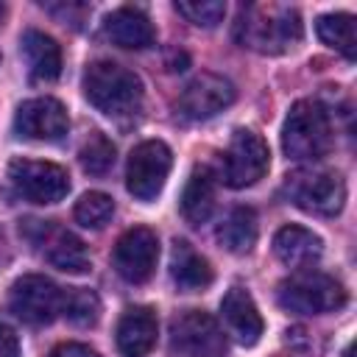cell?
<instances>
[{"label":"cell","mask_w":357,"mask_h":357,"mask_svg":"<svg viewBox=\"0 0 357 357\" xmlns=\"http://www.w3.org/2000/svg\"><path fill=\"white\" fill-rule=\"evenodd\" d=\"M304 36L301 17L284 3H251L243 6L234 22V39L262 56H279L293 50Z\"/></svg>","instance_id":"6da1fadb"},{"label":"cell","mask_w":357,"mask_h":357,"mask_svg":"<svg viewBox=\"0 0 357 357\" xmlns=\"http://www.w3.org/2000/svg\"><path fill=\"white\" fill-rule=\"evenodd\" d=\"M86 100L106 117H131L142 106V81L117 61H92L84 73Z\"/></svg>","instance_id":"7a4b0ae2"},{"label":"cell","mask_w":357,"mask_h":357,"mask_svg":"<svg viewBox=\"0 0 357 357\" xmlns=\"http://www.w3.org/2000/svg\"><path fill=\"white\" fill-rule=\"evenodd\" d=\"M282 148L287 159L315 162L332 148L329 114L318 100H296L282 128Z\"/></svg>","instance_id":"3957f363"},{"label":"cell","mask_w":357,"mask_h":357,"mask_svg":"<svg viewBox=\"0 0 357 357\" xmlns=\"http://www.w3.org/2000/svg\"><path fill=\"white\" fill-rule=\"evenodd\" d=\"M276 301L298 315H321V312H335L346 304V287L335 276L307 268L279 282Z\"/></svg>","instance_id":"277c9868"},{"label":"cell","mask_w":357,"mask_h":357,"mask_svg":"<svg viewBox=\"0 0 357 357\" xmlns=\"http://www.w3.org/2000/svg\"><path fill=\"white\" fill-rule=\"evenodd\" d=\"M290 201L312 215H337L346 201V184L337 173L310 167V170H296L287 176L284 184Z\"/></svg>","instance_id":"5b68a950"},{"label":"cell","mask_w":357,"mask_h":357,"mask_svg":"<svg viewBox=\"0 0 357 357\" xmlns=\"http://www.w3.org/2000/svg\"><path fill=\"white\" fill-rule=\"evenodd\" d=\"M61 301H64V287H59L56 282L39 273H28L17 279L8 293L11 312L31 326L53 324L61 315Z\"/></svg>","instance_id":"8992f818"},{"label":"cell","mask_w":357,"mask_h":357,"mask_svg":"<svg viewBox=\"0 0 357 357\" xmlns=\"http://www.w3.org/2000/svg\"><path fill=\"white\" fill-rule=\"evenodd\" d=\"M170 346L184 357H223L226 332L204 310H187L170 321Z\"/></svg>","instance_id":"52a82bcc"},{"label":"cell","mask_w":357,"mask_h":357,"mask_svg":"<svg viewBox=\"0 0 357 357\" xmlns=\"http://www.w3.org/2000/svg\"><path fill=\"white\" fill-rule=\"evenodd\" d=\"M268 165H271L268 142L248 128H237L223 153V181L234 190L251 187L268 173Z\"/></svg>","instance_id":"ba28073f"},{"label":"cell","mask_w":357,"mask_h":357,"mask_svg":"<svg viewBox=\"0 0 357 357\" xmlns=\"http://www.w3.org/2000/svg\"><path fill=\"white\" fill-rule=\"evenodd\" d=\"M173 153L162 139H145L139 142L126 165V187L139 201H153L170 173Z\"/></svg>","instance_id":"9c48e42d"},{"label":"cell","mask_w":357,"mask_h":357,"mask_svg":"<svg viewBox=\"0 0 357 357\" xmlns=\"http://www.w3.org/2000/svg\"><path fill=\"white\" fill-rule=\"evenodd\" d=\"M8 178H11V187L17 190V195H22L31 204H56L70 190L67 170L53 162L14 159L8 165Z\"/></svg>","instance_id":"30bf717a"},{"label":"cell","mask_w":357,"mask_h":357,"mask_svg":"<svg viewBox=\"0 0 357 357\" xmlns=\"http://www.w3.org/2000/svg\"><path fill=\"white\" fill-rule=\"evenodd\" d=\"M25 237L42 251V257L53 268H59L64 273H86L89 271V251L73 231L59 229L50 220H28Z\"/></svg>","instance_id":"8fae6325"},{"label":"cell","mask_w":357,"mask_h":357,"mask_svg":"<svg viewBox=\"0 0 357 357\" xmlns=\"http://www.w3.org/2000/svg\"><path fill=\"white\" fill-rule=\"evenodd\" d=\"M234 95L237 92L229 78L215 75V73H201L181 89V95L176 100V112L184 120L201 123V120H209V117L220 114L223 109H229L234 103Z\"/></svg>","instance_id":"7c38bea8"},{"label":"cell","mask_w":357,"mask_h":357,"mask_svg":"<svg viewBox=\"0 0 357 357\" xmlns=\"http://www.w3.org/2000/svg\"><path fill=\"white\" fill-rule=\"evenodd\" d=\"M156 259H159V237L145 226H134L126 234H120L112 254L114 271L120 273V279L131 284L148 282L156 271Z\"/></svg>","instance_id":"4fadbf2b"},{"label":"cell","mask_w":357,"mask_h":357,"mask_svg":"<svg viewBox=\"0 0 357 357\" xmlns=\"http://www.w3.org/2000/svg\"><path fill=\"white\" fill-rule=\"evenodd\" d=\"M67 128H70L67 109L56 98H31L20 103L14 114V131L25 139L56 142L67 134Z\"/></svg>","instance_id":"5bb4252c"},{"label":"cell","mask_w":357,"mask_h":357,"mask_svg":"<svg viewBox=\"0 0 357 357\" xmlns=\"http://www.w3.org/2000/svg\"><path fill=\"white\" fill-rule=\"evenodd\" d=\"M220 312H223V321H226V329L229 335L243 343V346H254L265 329L262 324V315L251 298V293L245 287H229V293L223 296L220 301Z\"/></svg>","instance_id":"9a60e30c"},{"label":"cell","mask_w":357,"mask_h":357,"mask_svg":"<svg viewBox=\"0 0 357 357\" xmlns=\"http://www.w3.org/2000/svg\"><path fill=\"white\" fill-rule=\"evenodd\" d=\"M273 254L279 257L282 265H287L293 271H307L321 259L324 243L315 231L290 223L273 234Z\"/></svg>","instance_id":"2e32d148"},{"label":"cell","mask_w":357,"mask_h":357,"mask_svg":"<svg viewBox=\"0 0 357 357\" xmlns=\"http://www.w3.org/2000/svg\"><path fill=\"white\" fill-rule=\"evenodd\" d=\"M159 324L151 307H128L117 321V349L123 357H145L156 346Z\"/></svg>","instance_id":"e0dca14e"},{"label":"cell","mask_w":357,"mask_h":357,"mask_svg":"<svg viewBox=\"0 0 357 357\" xmlns=\"http://www.w3.org/2000/svg\"><path fill=\"white\" fill-rule=\"evenodd\" d=\"M103 31L106 36L117 45V47H126V50H145L153 45L156 39V31L148 20L145 11L134 8V6H120L114 8L106 22H103Z\"/></svg>","instance_id":"ac0fdd59"},{"label":"cell","mask_w":357,"mask_h":357,"mask_svg":"<svg viewBox=\"0 0 357 357\" xmlns=\"http://www.w3.org/2000/svg\"><path fill=\"white\" fill-rule=\"evenodd\" d=\"M22 56L28 64V73L33 81H56L61 73V47L56 45L53 36L42 31H25L22 33Z\"/></svg>","instance_id":"d6986e66"},{"label":"cell","mask_w":357,"mask_h":357,"mask_svg":"<svg viewBox=\"0 0 357 357\" xmlns=\"http://www.w3.org/2000/svg\"><path fill=\"white\" fill-rule=\"evenodd\" d=\"M170 276L178 284V290L195 293V290L209 287V282H212V265L187 240H176L173 243V254H170Z\"/></svg>","instance_id":"ffe728a7"},{"label":"cell","mask_w":357,"mask_h":357,"mask_svg":"<svg viewBox=\"0 0 357 357\" xmlns=\"http://www.w3.org/2000/svg\"><path fill=\"white\" fill-rule=\"evenodd\" d=\"M215 212V173L209 167H195L181 192V215L187 223L201 226Z\"/></svg>","instance_id":"44dd1931"},{"label":"cell","mask_w":357,"mask_h":357,"mask_svg":"<svg viewBox=\"0 0 357 357\" xmlns=\"http://www.w3.org/2000/svg\"><path fill=\"white\" fill-rule=\"evenodd\" d=\"M257 212L251 206H234L218 226V243L231 254H248L257 243Z\"/></svg>","instance_id":"7402d4cb"},{"label":"cell","mask_w":357,"mask_h":357,"mask_svg":"<svg viewBox=\"0 0 357 357\" xmlns=\"http://www.w3.org/2000/svg\"><path fill=\"white\" fill-rule=\"evenodd\" d=\"M315 31L324 45L335 47L346 59L357 56V31H354V17L351 14H324L315 22Z\"/></svg>","instance_id":"603a6c76"},{"label":"cell","mask_w":357,"mask_h":357,"mask_svg":"<svg viewBox=\"0 0 357 357\" xmlns=\"http://www.w3.org/2000/svg\"><path fill=\"white\" fill-rule=\"evenodd\" d=\"M61 315L75 326H95L100 318V298L84 287H67L61 301Z\"/></svg>","instance_id":"cb8c5ba5"},{"label":"cell","mask_w":357,"mask_h":357,"mask_svg":"<svg viewBox=\"0 0 357 357\" xmlns=\"http://www.w3.org/2000/svg\"><path fill=\"white\" fill-rule=\"evenodd\" d=\"M78 159H81V167H84L89 176H103V173H109L112 165H114V145H112V139H106L100 131H92V134L86 137V142L81 145Z\"/></svg>","instance_id":"d4e9b609"},{"label":"cell","mask_w":357,"mask_h":357,"mask_svg":"<svg viewBox=\"0 0 357 357\" xmlns=\"http://www.w3.org/2000/svg\"><path fill=\"white\" fill-rule=\"evenodd\" d=\"M73 215H75V220H78L81 226H86V229H103V226L112 220V215H114V201H112L106 192L92 190V192H84V195L78 198Z\"/></svg>","instance_id":"484cf974"},{"label":"cell","mask_w":357,"mask_h":357,"mask_svg":"<svg viewBox=\"0 0 357 357\" xmlns=\"http://www.w3.org/2000/svg\"><path fill=\"white\" fill-rule=\"evenodd\" d=\"M176 11L181 17H187L192 25L215 28L226 14V3H220V0H190V3H176Z\"/></svg>","instance_id":"4316f807"},{"label":"cell","mask_w":357,"mask_h":357,"mask_svg":"<svg viewBox=\"0 0 357 357\" xmlns=\"http://www.w3.org/2000/svg\"><path fill=\"white\" fill-rule=\"evenodd\" d=\"M0 357H20V340L8 324L0 321Z\"/></svg>","instance_id":"83f0119b"},{"label":"cell","mask_w":357,"mask_h":357,"mask_svg":"<svg viewBox=\"0 0 357 357\" xmlns=\"http://www.w3.org/2000/svg\"><path fill=\"white\" fill-rule=\"evenodd\" d=\"M50 357H100V354L95 349L84 346V343H59L50 351Z\"/></svg>","instance_id":"f1b7e54d"},{"label":"cell","mask_w":357,"mask_h":357,"mask_svg":"<svg viewBox=\"0 0 357 357\" xmlns=\"http://www.w3.org/2000/svg\"><path fill=\"white\" fill-rule=\"evenodd\" d=\"M343 357H351V346H349V349H346V351H343Z\"/></svg>","instance_id":"f546056e"},{"label":"cell","mask_w":357,"mask_h":357,"mask_svg":"<svg viewBox=\"0 0 357 357\" xmlns=\"http://www.w3.org/2000/svg\"><path fill=\"white\" fill-rule=\"evenodd\" d=\"M0 17H3V6H0Z\"/></svg>","instance_id":"4dcf8cb0"}]
</instances>
